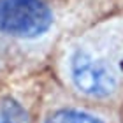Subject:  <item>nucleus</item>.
<instances>
[{
  "instance_id": "1",
  "label": "nucleus",
  "mask_w": 123,
  "mask_h": 123,
  "mask_svg": "<svg viewBox=\"0 0 123 123\" xmlns=\"http://www.w3.org/2000/svg\"><path fill=\"white\" fill-rule=\"evenodd\" d=\"M123 0H0V85L49 70L60 44Z\"/></svg>"
},
{
  "instance_id": "2",
  "label": "nucleus",
  "mask_w": 123,
  "mask_h": 123,
  "mask_svg": "<svg viewBox=\"0 0 123 123\" xmlns=\"http://www.w3.org/2000/svg\"><path fill=\"white\" fill-rule=\"evenodd\" d=\"M49 74L81 102L123 109V2L60 44Z\"/></svg>"
},
{
  "instance_id": "3",
  "label": "nucleus",
  "mask_w": 123,
  "mask_h": 123,
  "mask_svg": "<svg viewBox=\"0 0 123 123\" xmlns=\"http://www.w3.org/2000/svg\"><path fill=\"white\" fill-rule=\"evenodd\" d=\"M39 123H123L121 111L92 105L70 97L48 72Z\"/></svg>"
},
{
  "instance_id": "4",
  "label": "nucleus",
  "mask_w": 123,
  "mask_h": 123,
  "mask_svg": "<svg viewBox=\"0 0 123 123\" xmlns=\"http://www.w3.org/2000/svg\"><path fill=\"white\" fill-rule=\"evenodd\" d=\"M48 72L0 85V123H39Z\"/></svg>"
},
{
  "instance_id": "5",
  "label": "nucleus",
  "mask_w": 123,
  "mask_h": 123,
  "mask_svg": "<svg viewBox=\"0 0 123 123\" xmlns=\"http://www.w3.org/2000/svg\"><path fill=\"white\" fill-rule=\"evenodd\" d=\"M121 116H123V109H121Z\"/></svg>"
}]
</instances>
